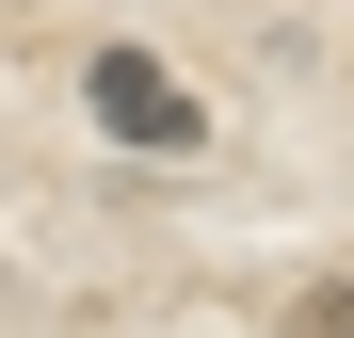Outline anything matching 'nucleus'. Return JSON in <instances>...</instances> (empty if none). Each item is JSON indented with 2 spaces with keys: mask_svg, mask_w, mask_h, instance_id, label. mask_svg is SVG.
Masks as SVG:
<instances>
[{
  "mask_svg": "<svg viewBox=\"0 0 354 338\" xmlns=\"http://www.w3.org/2000/svg\"><path fill=\"white\" fill-rule=\"evenodd\" d=\"M97 129H113V145H161V161H194V145H209V113L177 97V65H145V48H97Z\"/></svg>",
  "mask_w": 354,
  "mask_h": 338,
  "instance_id": "1",
  "label": "nucleus"
},
{
  "mask_svg": "<svg viewBox=\"0 0 354 338\" xmlns=\"http://www.w3.org/2000/svg\"><path fill=\"white\" fill-rule=\"evenodd\" d=\"M290 338H354V274H322V290H290Z\"/></svg>",
  "mask_w": 354,
  "mask_h": 338,
  "instance_id": "2",
  "label": "nucleus"
}]
</instances>
